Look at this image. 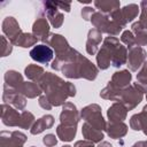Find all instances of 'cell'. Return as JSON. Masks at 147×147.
I'll return each mask as SVG.
<instances>
[{"instance_id":"6da1fadb","label":"cell","mask_w":147,"mask_h":147,"mask_svg":"<svg viewBox=\"0 0 147 147\" xmlns=\"http://www.w3.org/2000/svg\"><path fill=\"white\" fill-rule=\"evenodd\" d=\"M53 49L46 45H37L30 51V56L32 60L39 63H48L53 59Z\"/></svg>"}]
</instances>
